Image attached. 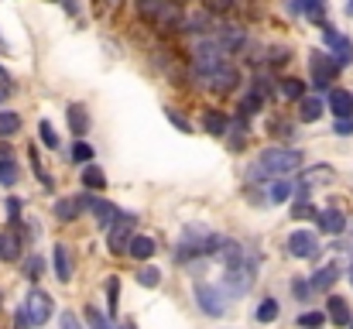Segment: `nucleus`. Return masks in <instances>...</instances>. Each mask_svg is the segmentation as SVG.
Segmentation results:
<instances>
[{
    "label": "nucleus",
    "mask_w": 353,
    "mask_h": 329,
    "mask_svg": "<svg viewBox=\"0 0 353 329\" xmlns=\"http://www.w3.org/2000/svg\"><path fill=\"white\" fill-rule=\"evenodd\" d=\"M302 161H305V154L295 151V148H264L254 158V165H250V179L254 182H261V179H285V175L299 172Z\"/></svg>",
    "instance_id": "1"
},
{
    "label": "nucleus",
    "mask_w": 353,
    "mask_h": 329,
    "mask_svg": "<svg viewBox=\"0 0 353 329\" xmlns=\"http://www.w3.org/2000/svg\"><path fill=\"white\" fill-rule=\"evenodd\" d=\"M254 278H257V257H254L250 250H247L240 261H234V264H223V285H227L234 295L250 292Z\"/></svg>",
    "instance_id": "2"
},
{
    "label": "nucleus",
    "mask_w": 353,
    "mask_h": 329,
    "mask_svg": "<svg viewBox=\"0 0 353 329\" xmlns=\"http://www.w3.org/2000/svg\"><path fill=\"white\" fill-rule=\"evenodd\" d=\"M309 72H312V83L316 86H330L340 72V62L326 52H309Z\"/></svg>",
    "instance_id": "3"
},
{
    "label": "nucleus",
    "mask_w": 353,
    "mask_h": 329,
    "mask_svg": "<svg viewBox=\"0 0 353 329\" xmlns=\"http://www.w3.org/2000/svg\"><path fill=\"white\" fill-rule=\"evenodd\" d=\"M196 306H199L206 316H213V319H220V316L227 312L223 292H220L216 285H196Z\"/></svg>",
    "instance_id": "4"
},
{
    "label": "nucleus",
    "mask_w": 353,
    "mask_h": 329,
    "mask_svg": "<svg viewBox=\"0 0 353 329\" xmlns=\"http://www.w3.org/2000/svg\"><path fill=\"white\" fill-rule=\"evenodd\" d=\"M288 250H292V257L309 261V257H316V254H319V240H316V233H312V230H295V233L288 237Z\"/></svg>",
    "instance_id": "5"
},
{
    "label": "nucleus",
    "mask_w": 353,
    "mask_h": 329,
    "mask_svg": "<svg viewBox=\"0 0 353 329\" xmlns=\"http://www.w3.org/2000/svg\"><path fill=\"white\" fill-rule=\"evenodd\" d=\"M24 309H28V316H31V323H34V326H45V323L52 319V299H48L41 288H34V292L28 295Z\"/></svg>",
    "instance_id": "6"
},
{
    "label": "nucleus",
    "mask_w": 353,
    "mask_h": 329,
    "mask_svg": "<svg viewBox=\"0 0 353 329\" xmlns=\"http://www.w3.org/2000/svg\"><path fill=\"white\" fill-rule=\"evenodd\" d=\"M130 226H134V217H123V213H120L117 226L110 230V240H107V243H110V254H127V250H130V240H134V237H130Z\"/></svg>",
    "instance_id": "7"
},
{
    "label": "nucleus",
    "mask_w": 353,
    "mask_h": 329,
    "mask_svg": "<svg viewBox=\"0 0 353 329\" xmlns=\"http://www.w3.org/2000/svg\"><path fill=\"white\" fill-rule=\"evenodd\" d=\"M216 41H220L230 55L250 45V38H247V31H243L240 24H223V28H220V34H216Z\"/></svg>",
    "instance_id": "8"
},
{
    "label": "nucleus",
    "mask_w": 353,
    "mask_h": 329,
    "mask_svg": "<svg viewBox=\"0 0 353 329\" xmlns=\"http://www.w3.org/2000/svg\"><path fill=\"white\" fill-rule=\"evenodd\" d=\"M323 34H326V45H330L333 59H336L340 66H350V62H353V45H350V41H347L340 31H333V28H326Z\"/></svg>",
    "instance_id": "9"
},
{
    "label": "nucleus",
    "mask_w": 353,
    "mask_h": 329,
    "mask_svg": "<svg viewBox=\"0 0 353 329\" xmlns=\"http://www.w3.org/2000/svg\"><path fill=\"white\" fill-rule=\"evenodd\" d=\"M90 206V199L86 196H69V199H59L55 203V217L62 219V223H72V219H79V213Z\"/></svg>",
    "instance_id": "10"
},
{
    "label": "nucleus",
    "mask_w": 353,
    "mask_h": 329,
    "mask_svg": "<svg viewBox=\"0 0 353 329\" xmlns=\"http://www.w3.org/2000/svg\"><path fill=\"white\" fill-rule=\"evenodd\" d=\"M52 264H55V278H59V281H72V254H69L65 243H55Z\"/></svg>",
    "instance_id": "11"
},
{
    "label": "nucleus",
    "mask_w": 353,
    "mask_h": 329,
    "mask_svg": "<svg viewBox=\"0 0 353 329\" xmlns=\"http://www.w3.org/2000/svg\"><path fill=\"white\" fill-rule=\"evenodd\" d=\"M236 83H240V72H236L234 66H223V69L210 79V90H213V93H234Z\"/></svg>",
    "instance_id": "12"
},
{
    "label": "nucleus",
    "mask_w": 353,
    "mask_h": 329,
    "mask_svg": "<svg viewBox=\"0 0 353 329\" xmlns=\"http://www.w3.org/2000/svg\"><path fill=\"white\" fill-rule=\"evenodd\" d=\"M326 316L336 323V326H350L353 316H350V306H347V299H340V295H330V306H326Z\"/></svg>",
    "instance_id": "13"
},
{
    "label": "nucleus",
    "mask_w": 353,
    "mask_h": 329,
    "mask_svg": "<svg viewBox=\"0 0 353 329\" xmlns=\"http://www.w3.org/2000/svg\"><path fill=\"white\" fill-rule=\"evenodd\" d=\"M330 110L336 113V120L353 117V93H347V90H333V93H330Z\"/></svg>",
    "instance_id": "14"
},
{
    "label": "nucleus",
    "mask_w": 353,
    "mask_h": 329,
    "mask_svg": "<svg viewBox=\"0 0 353 329\" xmlns=\"http://www.w3.org/2000/svg\"><path fill=\"white\" fill-rule=\"evenodd\" d=\"M203 127H206L213 137H223V134H227V127H230V117H227L223 110H206V117H203Z\"/></svg>",
    "instance_id": "15"
},
{
    "label": "nucleus",
    "mask_w": 353,
    "mask_h": 329,
    "mask_svg": "<svg viewBox=\"0 0 353 329\" xmlns=\"http://www.w3.org/2000/svg\"><path fill=\"white\" fill-rule=\"evenodd\" d=\"M90 210H93V217H97L100 226H110V223L120 217L117 206H114V203H107V199H90Z\"/></svg>",
    "instance_id": "16"
},
{
    "label": "nucleus",
    "mask_w": 353,
    "mask_h": 329,
    "mask_svg": "<svg viewBox=\"0 0 353 329\" xmlns=\"http://www.w3.org/2000/svg\"><path fill=\"white\" fill-rule=\"evenodd\" d=\"M319 230L323 233H343L347 230V219H343L340 210H323L319 213Z\"/></svg>",
    "instance_id": "17"
},
{
    "label": "nucleus",
    "mask_w": 353,
    "mask_h": 329,
    "mask_svg": "<svg viewBox=\"0 0 353 329\" xmlns=\"http://www.w3.org/2000/svg\"><path fill=\"white\" fill-rule=\"evenodd\" d=\"M21 257V237L10 230V233H0V261H17Z\"/></svg>",
    "instance_id": "18"
},
{
    "label": "nucleus",
    "mask_w": 353,
    "mask_h": 329,
    "mask_svg": "<svg viewBox=\"0 0 353 329\" xmlns=\"http://www.w3.org/2000/svg\"><path fill=\"white\" fill-rule=\"evenodd\" d=\"M65 117H69V127H72L76 137H83V134L90 130V117H86V110L79 107V103H72V107L65 110Z\"/></svg>",
    "instance_id": "19"
},
{
    "label": "nucleus",
    "mask_w": 353,
    "mask_h": 329,
    "mask_svg": "<svg viewBox=\"0 0 353 329\" xmlns=\"http://www.w3.org/2000/svg\"><path fill=\"white\" fill-rule=\"evenodd\" d=\"M292 196H295V186L288 179H274L271 189H268V203H288Z\"/></svg>",
    "instance_id": "20"
},
{
    "label": "nucleus",
    "mask_w": 353,
    "mask_h": 329,
    "mask_svg": "<svg viewBox=\"0 0 353 329\" xmlns=\"http://www.w3.org/2000/svg\"><path fill=\"white\" fill-rule=\"evenodd\" d=\"M299 117H302L305 123H316V120L323 117V100H319V97H305V100H299Z\"/></svg>",
    "instance_id": "21"
},
{
    "label": "nucleus",
    "mask_w": 353,
    "mask_h": 329,
    "mask_svg": "<svg viewBox=\"0 0 353 329\" xmlns=\"http://www.w3.org/2000/svg\"><path fill=\"white\" fill-rule=\"evenodd\" d=\"M223 137L230 141V148H234V151L243 148V141H247V123H243V117L230 120V127H227V134H223Z\"/></svg>",
    "instance_id": "22"
},
{
    "label": "nucleus",
    "mask_w": 353,
    "mask_h": 329,
    "mask_svg": "<svg viewBox=\"0 0 353 329\" xmlns=\"http://www.w3.org/2000/svg\"><path fill=\"white\" fill-rule=\"evenodd\" d=\"M278 93H281L285 100H295V103H299V100H305V83H302V79H281V83H278Z\"/></svg>",
    "instance_id": "23"
},
{
    "label": "nucleus",
    "mask_w": 353,
    "mask_h": 329,
    "mask_svg": "<svg viewBox=\"0 0 353 329\" xmlns=\"http://www.w3.org/2000/svg\"><path fill=\"white\" fill-rule=\"evenodd\" d=\"M154 250H158V247H154V240H151V237H134L127 254H130V257H137V261H148Z\"/></svg>",
    "instance_id": "24"
},
{
    "label": "nucleus",
    "mask_w": 353,
    "mask_h": 329,
    "mask_svg": "<svg viewBox=\"0 0 353 329\" xmlns=\"http://www.w3.org/2000/svg\"><path fill=\"white\" fill-rule=\"evenodd\" d=\"M83 186H86V189H103V186H107V175L100 172V165L90 161V165L83 168Z\"/></svg>",
    "instance_id": "25"
},
{
    "label": "nucleus",
    "mask_w": 353,
    "mask_h": 329,
    "mask_svg": "<svg viewBox=\"0 0 353 329\" xmlns=\"http://www.w3.org/2000/svg\"><path fill=\"white\" fill-rule=\"evenodd\" d=\"M264 107V93L261 90H250L243 100H240V117H250V113H261Z\"/></svg>",
    "instance_id": "26"
},
{
    "label": "nucleus",
    "mask_w": 353,
    "mask_h": 329,
    "mask_svg": "<svg viewBox=\"0 0 353 329\" xmlns=\"http://www.w3.org/2000/svg\"><path fill=\"white\" fill-rule=\"evenodd\" d=\"M182 31H192V34H203V31H210V14L203 10V14H185V24H182Z\"/></svg>",
    "instance_id": "27"
},
{
    "label": "nucleus",
    "mask_w": 353,
    "mask_h": 329,
    "mask_svg": "<svg viewBox=\"0 0 353 329\" xmlns=\"http://www.w3.org/2000/svg\"><path fill=\"white\" fill-rule=\"evenodd\" d=\"M336 278H340V268H336V264H326L323 271H316L312 288H330V285H336Z\"/></svg>",
    "instance_id": "28"
},
{
    "label": "nucleus",
    "mask_w": 353,
    "mask_h": 329,
    "mask_svg": "<svg viewBox=\"0 0 353 329\" xmlns=\"http://www.w3.org/2000/svg\"><path fill=\"white\" fill-rule=\"evenodd\" d=\"M21 130V117L14 110H0V137H10Z\"/></svg>",
    "instance_id": "29"
},
{
    "label": "nucleus",
    "mask_w": 353,
    "mask_h": 329,
    "mask_svg": "<svg viewBox=\"0 0 353 329\" xmlns=\"http://www.w3.org/2000/svg\"><path fill=\"white\" fill-rule=\"evenodd\" d=\"M278 312H281V306H278L274 299H264V302L257 306V323H274Z\"/></svg>",
    "instance_id": "30"
},
{
    "label": "nucleus",
    "mask_w": 353,
    "mask_h": 329,
    "mask_svg": "<svg viewBox=\"0 0 353 329\" xmlns=\"http://www.w3.org/2000/svg\"><path fill=\"white\" fill-rule=\"evenodd\" d=\"M299 7H302V10L309 14V21L323 24V14H326V0H302Z\"/></svg>",
    "instance_id": "31"
},
{
    "label": "nucleus",
    "mask_w": 353,
    "mask_h": 329,
    "mask_svg": "<svg viewBox=\"0 0 353 329\" xmlns=\"http://www.w3.org/2000/svg\"><path fill=\"white\" fill-rule=\"evenodd\" d=\"M86 326L90 329H114V323L100 312V309H93V306H86Z\"/></svg>",
    "instance_id": "32"
},
{
    "label": "nucleus",
    "mask_w": 353,
    "mask_h": 329,
    "mask_svg": "<svg viewBox=\"0 0 353 329\" xmlns=\"http://www.w3.org/2000/svg\"><path fill=\"white\" fill-rule=\"evenodd\" d=\"M17 182V165L10 158H0V186H14Z\"/></svg>",
    "instance_id": "33"
},
{
    "label": "nucleus",
    "mask_w": 353,
    "mask_h": 329,
    "mask_svg": "<svg viewBox=\"0 0 353 329\" xmlns=\"http://www.w3.org/2000/svg\"><path fill=\"white\" fill-rule=\"evenodd\" d=\"M137 281H141L144 288H158V285H161V271H158V268H141Z\"/></svg>",
    "instance_id": "34"
},
{
    "label": "nucleus",
    "mask_w": 353,
    "mask_h": 329,
    "mask_svg": "<svg viewBox=\"0 0 353 329\" xmlns=\"http://www.w3.org/2000/svg\"><path fill=\"white\" fill-rule=\"evenodd\" d=\"M323 323H326L323 312H302V316H299V326L302 329H319Z\"/></svg>",
    "instance_id": "35"
},
{
    "label": "nucleus",
    "mask_w": 353,
    "mask_h": 329,
    "mask_svg": "<svg viewBox=\"0 0 353 329\" xmlns=\"http://www.w3.org/2000/svg\"><path fill=\"white\" fill-rule=\"evenodd\" d=\"M38 130H41V141H45L48 148H59V134H55V127H52L48 120H41V123H38Z\"/></svg>",
    "instance_id": "36"
},
{
    "label": "nucleus",
    "mask_w": 353,
    "mask_h": 329,
    "mask_svg": "<svg viewBox=\"0 0 353 329\" xmlns=\"http://www.w3.org/2000/svg\"><path fill=\"white\" fill-rule=\"evenodd\" d=\"M41 268H45V264H41V257H38V254L24 261V275H28L31 281H38V278H41Z\"/></svg>",
    "instance_id": "37"
},
{
    "label": "nucleus",
    "mask_w": 353,
    "mask_h": 329,
    "mask_svg": "<svg viewBox=\"0 0 353 329\" xmlns=\"http://www.w3.org/2000/svg\"><path fill=\"white\" fill-rule=\"evenodd\" d=\"M72 158H76V161H93V148H90L86 141H79V144L72 148Z\"/></svg>",
    "instance_id": "38"
},
{
    "label": "nucleus",
    "mask_w": 353,
    "mask_h": 329,
    "mask_svg": "<svg viewBox=\"0 0 353 329\" xmlns=\"http://www.w3.org/2000/svg\"><path fill=\"white\" fill-rule=\"evenodd\" d=\"M165 117H168V120H172V123H175L179 130H192V123H189V120H185V117H182L179 110H165Z\"/></svg>",
    "instance_id": "39"
},
{
    "label": "nucleus",
    "mask_w": 353,
    "mask_h": 329,
    "mask_svg": "<svg viewBox=\"0 0 353 329\" xmlns=\"http://www.w3.org/2000/svg\"><path fill=\"white\" fill-rule=\"evenodd\" d=\"M107 299H110V309H117V299H120V281L117 278L107 281Z\"/></svg>",
    "instance_id": "40"
},
{
    "label": "nucleus",
    "mask_w": 353,
    "mask_h": 329,
    "mask_svg": "<svg viewBox=\"0 0 353 329\" xmlns=\"http://www.w3.org/2000/svg\"><path fill=\"white\" fill-rule=\"evenodd\" d=\"M288 62V48H271V66H285Z\"/></svg>",
    "instance_id": "41"
},
{
    "label": "nucleus",
    "mask_w": 353,
    "mask_h": 329,
    "mask_svg": "<svg viewBox=\"0 0 353 329\" xmlns=\"http://www.w3.org/2000/svg\"><path fill=\"white\" fill-rule=\"evenodd\" d=\"M302 217H316L312 203H299V206H295V219H302Z\"/></svg>",
    "instance_id": "42"
},
{
    "label": "nucleus",
    "mask_w": 353,
    "mask_h": 329,
    "mask_svg": "<svg viewBox=\"0 0 353 329\" xmlns=\"http://www.w3.org/2000/svg\"><path fill=\"white\" fill-rule=\"evenodd\" d=\"M14 326L17 329H31L34 326V323H31V316H28V309H21V312H17V323H14Z\"/></svg>",
    "instance_id": "43"
},
{
    "label": "nucleus",
    "mask_w": 353,
    "mask_h": 329,
    "mask_svg": "<svg viewBox=\"0 0 353 329\" xmlns=\"http://www.w3.org/2000/svg\"><path fill=\"white\" fill-rule=\"evenodd\" d=\"M62 329H83V326H79V319L72 312H62Z\"/></svg>",
    "instance_id": "44"
},
{
    "label": "nucleus",
    "mask_w": 353,
    "mask_h": 329,
    "mask_svg": "<svg viewBox=\"0 0 353 329\" xmlns=\"http://www.w3.org/2000/svg\"><path fill=\"white\" fill-rule=\"evenodd\" d=\"M336 134H353V117H347V120H336Z\"/></svg>",
    "instance_id": "45"
},
{
    "label": "nucleus",
    "mask_w": 353,
    "mask_h": 329,
    "mask_svg": "<svg viewBox=\"0 0 353 329\" xmlns=\"http://www.w3.org/2000/svg\"><path fill=\"white\" fill-rule=\"evenodd\" d=\"M309 288H312V285H305V281H295V295H299V299H305V292H309Z\"/></svg>",
    "instance_id": "46"
},
{
    "label": "nucleus",
    "mask_w": 353,
    "mask_h": 329,
    "mask_svg": "<svg viewBox=\"0 0 353 329\" xmlns=\"http://www.w3.org/2000/svg\"><path fill=\"white\" fill-rule=\"evenodd\" d=\"M0 90H7V93H10V76H7L3 69H0Z\"/></svg>",
    "instance_id": "47"
},
{
    "label": "nucleus",
    "mask_w": 353,
    "mask_h": 329,
    "mask_svg": "<svg viewBox=\"0 0 353 329\" xmlns=\"http://www.w3.org/2000/svg\"><path fill=\"white\" fill-rule=\"evenodd\" d=\"M347 14H353V0H350V3H347Z\"/></svg>",
    "instance_id": "48"
},
{
    "label": "nucleus",
    "mask_w": 353,
    "mask_h": 329,
    "mask_svg": "<svg viewBox=\"0 0 353 329\" xmlns=\"http://www.w3.org/2000/svg\"><path fill=\"white\" fill-rule=\"evenodd\" d=\"M0 48H3V52H7V41H3V38H0Z\"/></svg>",
    "instance_id": "49"
},
{
    "label": "nucleus",
    "mask_w": 353,
    "mask_h": 329,
    "mask_svg": "<svg viewBox=\"0 0 353 329\" xmlns=\"http://www.w3.org/2000/svg\"><path fill=\"white\" fill-rule=\"evenodd\" d=\"M123 329H134V323H123Z\"/></svg>",
    "instance_id": "50"
},
{
    "label": "nucleus",
    "mask_w": 353,
    "mask_h": 329,
    "mask_svg": "<svg viewBox=\"0 0 353 329\" xmlns=\"http://www.w3.org/2000/svg\"><path fill=\"white\" fill-rule=\"evenodd\" d=\"M350 278H353V268H350Z\"/></svg>",
    "instance_id": "51"
},
{
    "label": "nucleus",
    "mask_w": 353,
    "mask_h": 329,
    "mask_svg": "<svg viewBox=\"0 0 353 329\" xmlns=\"http://www.w3.org/2000/svg\"><path fill=\"white\" fill-rule=\"evenodd\" d=\"M175 3H182V0H175Z\"/></svg>",
    "instance_id": "52"
},
{
    "label": "nucleus",
    "mask_w": 353,
    "mask_h": 329,
    "mask_svg": "<svg viewBox=\"0 0 353 329\" xmlns=\"http://www.w3.org/2000/svg\"><path fill=\"white\" fill-rule=\"evenodd\" d=\"M350 329H353V323H350Z\"/></svg>",
    "instance_id": "53"
}]
</instances>
